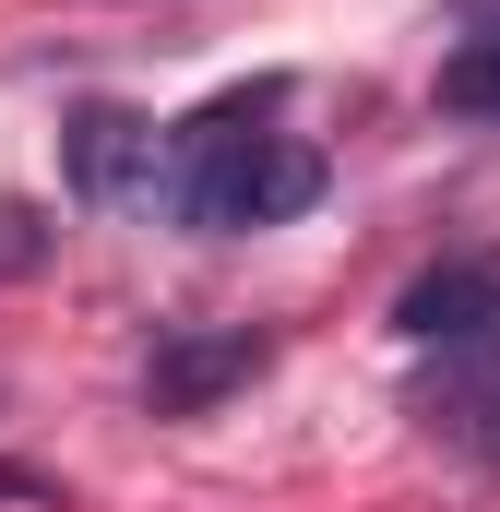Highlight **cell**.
Returning a JSON list of instances; mask_svg holds the SVG:
<instances>
[{
	"label": "cell",
	"instance_id": "52a82bcc",
	"mask_svg": "<svg viewBox=\"0 0 500 512\" xmlns=\"http://www.w3.org/2000/svg\"><path fill=\"white\" fill-rule=\"evenodd\" d=\"M465 24H477V36H500V0H465Z\"/></svg>",
	"mask_w": 500,
	"mask_h": 512
},
{
	"label": "cell",
	"instance_id": "5b68a950",
	"mask_svg": "<svg viewBox=\"0 0 500 512\" xmlns=\"http://www.w3.org/2000/svg\"><path fill=\"white\" fill-rule=\"evenodd\" d=\"M441 120H477V131H500V36H465L453 60H441Z\"/></svg>",
	"mask_w": 500,
	"mask_h": 512
},
{
	"label": "cell",
	"instance_id": "6da1fadb",
	"mask_svg": "<svg viewBox=\"0 0 500 512\" xmlns=\"http://www.w3.org/2000/svg\"><path fill=\"white\" fill-rule=\"evenodd\" d=\"M262 108H274V84L215 96L203 120L167 143V203H179V227H286V215L322 203V155H310L298 131H262Z\"/></svg>",
	"mask_w": 500,
	"mask_h": 512
},
{
	"label": "cell",
	"instance_id": "8992f818",
	"mask_svg": "<svg viewBox=\"0 0 500 512\" xmlns=\"http://www.w3.org/2000/svg\"><path fill=\"white\" fill-rule=\"evenodd\" d=\"M48 251V227H36V215H24V203H0V274H24V262Z\"/></svg>",
	"mask_w": 500,
	"mask_h": 512
},
{
	"label": "cell",
	"instance_id": "3957f363",
	"mask_svg": "<svg viewBox=\"0 0 500 512\" xmlns=\"http://www.w3.org/2000/svg\"><path fill=\"white\" fill-rule=\"evenodd\" d=\"M393 334L405 346H500V251H441L405 298H393Z\"/></svg>",
	"mask_w": 500,
	"mask_h": 512
},
{
	"label": "cell",
	"instance_id": "7a4b0ae2",
	"mask_svg": "<svg viewBox=\"0 0 500 512\" xmlns=\"http://www.w3.org/2000/svg\"><path fill=\"white\" fill-rule=\"evenodd\" d=\"M274 346L250 334V322H167L155 334V358H143V405L155 417H203L215 393H239Z\"/></svg>",
	"mask_w": 500,
	"mask_h": 512
},
{
	"label": "cell",
	"instance_id": "277c9868",
	"mask_svg": "<svg viewBox=\"0 0 500 512\" xmlns=\"http://www.w3.org/2000/svg\"><path fill=\"white\" fill-rule=\"evenodd\" d=\"M131 179H155V120H131V108H72V191H84V203H120Z\"/></svg>",
	"mask_w": 500,
	"mask_h": 512
}]
</instances>
